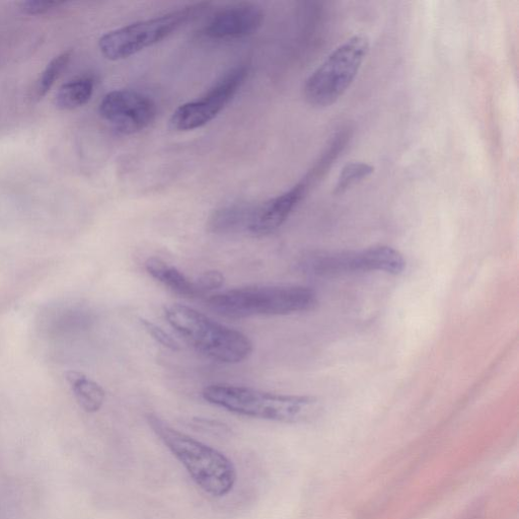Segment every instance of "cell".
Instances as JSON below:
<instances>
[{
  "label": "cell",
  "instance_id": "1",
  "mask_svg": "<svg viewBox=\"0 0 519 519\" xmlns=\"http://www.w3.org/2000/svg\"><path fill=\"white\" fill-rule=\"evenodd\" d=\"M146 420L204 492L219 498L233 491L237 471L224 454L173 428L156 414H147Z\"/></svg>",
  "mask_w": 519,
  "mask_h": 519
},
{
  "label": "cell",
  "instance_id": "2",
  "mask_svg": "<svg viewBox=\"0 0 519 519\" xmlns=\"http://www.w3.org/2000/svg\"><path fill=\"white\" fill-rule=\"evenodd\" d=\"M316 292L304 286H254L216 293L206 300L207 307L229 319L259 316H286L313 310Z\"/></svg>",
  "mask_w": 519,
  "mask_h": 519
},
{
  "label": "cell",
  "instance_id": "3",
  "mask_svg": "<svg viewBox=\"0 0 519 519\" xmlns=\"http://www.w3.org/2000/svg\"><path fill=\"white\" fill-rule=\"evenodd\" d=\"M202 397L238 415L282 423L308 422L321 410L319 402L312 397L279 395L231 385L206 387Z\"/></svg>",
  "mask_w": 519,
  "mask_h": 519
},
{
  "label": "cell",
  "instance_id": "4",
  "mask_svg": "<svg viewBox=\"0 0 519 519\" xmlns=\"http://www.w3.org/2000/svg\"><path fill=\"white\" fill-rule=\"evenodd\" d=\"M168 323L196 351L225 364H237L253 352V343L240 331L219 324L204 314L184 305L165 308Z\"/></svg>",
  "mask_w": 519,
  "mask_h": 519
},
{
  "label": "cell",
  "instance_id": "5",
  "mask_svg": "<svg viewBox=\"0 0 519 519\" xmlns=\"http://www.w3.org/2000/svg\"><path fill=\"white\" fill-rule=\"evenodd\" d=\"M369 50L364 35H356L338 46L307 80L304 95L318 108L335 104L351 87Z\"/></svg>",
  "mask_w": 519,
  "mask_h": 519
},
{
  "label": "cell",
  "instance_id": "6",
  "mask_svg": "<svg viewBox=\"0 0 519 519\" xmlns=\"http://www.w3.org/2000/svg\"><path fill=\"white\" fill-rule=\"evenodd\" d=\"M209 7V3H198L111 31L100 39V50L111 61L129 58L168 39L182 27L198 19Z\"/></svg>",
  "mask_w": 519,
  "mask_h": 519
},
{
  "label": "cell",
  "instance_id": "7",
  "mask_svg": "<svg viewBox=\"0 0 519 519\" xmlns=\"http://www.w3.org/2000/svg\"><path fill=\"white\" fill-rule=\"evenodd\" d=\"M405 268L404 256L399 251L387 246L357 252H313L303 256L298 262V270L313 277H330L367 271L398 275Z\"/></svg>",
  "mask_w": 519,
  "mask_h": 519
},
{
  "label": "cell",
  "instance_id": "8",
  "mask_svg": "<svg viewBox=\"0 0 519 519\" xmlns=\"http://www.w3.org/2000/svg\"><path fill=\"white\" fill-rule=\"evenodd\" d=\"M249 76V66L240 64L226 72L203 96L180 106L172 115L177 131L201 128L215 119L241 90Z\"/></svg>",
  "mask_w": 519,
  "mask_h": 519
},
{
  "label": "cell",
  "instance_id": "9",
  "mask_svg": "<svg viewBox=\"0 0 519 519\" xmlns=\"http://www.w3.org/2000/svg\"><path fill=\"white\" fill-rule=\"evenodd\" d=\"M102 118L122 134H135L155 121L158 113L153 99L131 90L107 94L99 108Z\"/></svg>",
  "mask_w": 519,
  "mask_h": 519
},
{
  "label": "cell",
  "instance_id": "10",
  "mask_svg": "<svg viewBox=\"0 0 519 519\" xmlns=\"http://www.w3.org/2000/svg\"><path fill=\"white\" fill-rule=\"evenodd\" d=\"M264 13L250 3L232 5L215 13L203 28V35L211 40L229 41L249 37L262 26Z\"/></svg>",
  "mask_w": 519,
  "mask_h": 519
},
{
  "label": "cell",
  "instance_id": "11",
  "mask_svg": "<svg viewBox=\"0 0 519 519\" xmlns=\"http://www.w3.org/2000/svg\"><path fill=\"white\" fill-rule=\"evenodd\" d=\"M313 186L305 177L283 194L257 205L248 232L257 237L276 232L304 201Z\"/></svg>",
  "mask_w": 519,
  "mask_h": 519
},
{
  "label": "cell",
  "instance_id": "12",
  "mask_svg": "<svg viewBox=\"0 0 519 519\" xmlns=\"http://www.w3.org/2000/svg\"><path fill=\"white\" fill-rule=\"evenodd\" d=\"M257 205L235 203L212 212L207 221L210 233L227 236L248 232Z\"/></svg>",
  "mask_w": 519,
  "mask_h": 519
},
{
  "label": "cell",
  "instance_id": "13",
  "mask_svg": "<svg viewBox=\"0 0 519 519\" xmlns=\"http://www.w3.org/2000/svg\"><path fill=\"white\" fill-rule=\"evenodd\" d=\"M144 267L153 278L184 298L196 299L203 295L195 282L160 258H148Z\"/></svg>",
  "mask_w": 519,
  "mask_h": 519
},
{
  "label": "cell",
  "instance_id": "14",
  "mask_svg": "<svg viewBox=\"0 0 519 519\" xmlns=\"http://www.w3.org/2000/svg\"><path fill=\"white\" fill-rule=\"evenodd\" d=\"M79 405L88 413L98 412L106 398L104 389L85 375L69 372L66 375Z\"/></svg>",
  "mask_w": 519,
  "mask_h": 519
},
{
  "label": "cell",
  "instance_id": "15",
  "mask_svg": "<svg viewBox=\"0 0 519 519\" xmlns=\"http://www.w3.org/2000/svg\"><path fill=\"white\" fill-rule=\"evenodd\" d=\"M95 82L92 78L84 77L70 81L57 92L54 100L59 110L69 111L81 108L92 99Z\"/></svg>",
  "mask_w": 519,
  "mask_h": 519
},
{
  "label": "cell",
  "instance_id": "16",
  "mask_svg": "<svg viewBox=\"0 0 519 519\" xmlns=\"http://www.w3.org/2000/svg\"><path fill=\"white\" fill-rule=\"evenodd\" d=\"M71 57L72 50H66L48 63L30 92V99L33 102H39L49 93L61 77Z\"/></svg>",
  "mask_w": 519,
  "mask_h": 519
},
{
  "label": "cell",
  "instance_id": "17",
  "mask_svg": "<svg viewBox=\"0 0 519 519\" xmlns=\"http://www.w3.org/2000/svg\"><path fill=\"white\" fill-rule=\"evenodd\" d=\"M350 139V133L348 129L339 131L329 142L325 152L321 155L315 166L307 174V177L316 184L321 180L328 170L332 167L334 162L338 159L340 154L343 152L348 140Z\"/></svg>",
  "mask_w": 519,
  "mask_h": 519
},
{
  "label": "cell",
  "instance_id": "18",
  "mask_svg": "<svg viewBox=\"0 0 519 519\" xmlns=\"http://www.w3.org/2000/svg\"><path fill=\"white\" fill-rule=\"evenodd\" d=\"M375 168L365 163L353 162L347 164L341 171L335 189V195H343L359 182L373 175Z\"/></svg>",
  "mask_w": 519,
  "mask_h": 519
},
{
  "label": "cell",
  "instance_id": "19",
  "mask_svg": "<svg viewBox=\"0 0 519 519\" xmlns=\"http://www.w3.org/2000/svg\"><path fill=\"white\" fill-rule=\"evenodd\" d=\"M140 324L144 328V330L148 333V335H151L162 346H164L172 351L180 350V345L178 344V342L171 335H169L164 329H162L155 323L145 320V319H140Z\"/></svg>",
  "mask_w": 519,
  "mask_h": 519
},
{
  "label": "cell",
  "instance_id": "20",
  "mask_svg": "<svg viewBox=\"0 0 519 519\" xmlns=\"http://www.w3.org/2000/svg\"><path fill=\"white\" fill-rule=\"evenodd\" d=\"M64 2H41V0H29V2H22L19 4L20 10L27 15L36 16L49 13L60 6L64 5Z\"/></svg>",
  "mask_w": 519,
  "mask_h": 519
},
{
  "label": "cell",
  "instance_id": "21",
  "mask_svg": "<svg viewBox=\"0 0 519 519\" xmlns=\"http://www.w3.org/2000/svg\"><path fill=\"white\" fill-rule=\"evenodd\" d=\"M195 283L204 294L206 291L218 289L224 285L225 276L219 271H207L203 273Z\"/></svg>",
  "mask_w": 519,
  "mask_h": 519
}]
</instances>
